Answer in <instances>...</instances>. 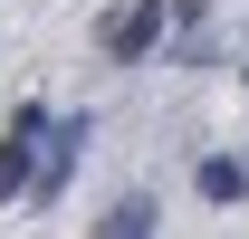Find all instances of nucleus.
<instances>
[{"mask_svg":"<svg viewBox=\"0 0 249 239\" xmlns=\"http://www.w3.org/2000/svg\"><path fill=\"white\" fill-rule=\"evenodd\" d=\"M154 38H163V0H134V10L106 19V58H144Z\"/></svg>","mask_w":249,"mask_h":239,"instance_id":"obj_1","label":"nucleus"},{"mask_svg":"<svg viewBox=\"0 0 249 239\" xmlns=\"http://www.w3.org/2000/svg\"><path fill=\"white\" fill-rule=\"evenodd\" d=\"M38 124H48V115H38V105H19V115H10V144H0V201H19V191H29V134H38Z\"/></svg>","mask_w":249,"mask_h":239,"instance_id":"obj_2","label":"nucleus"},{"mask_svg":"<svg viewBox=\"0 0 249 239\" xmlns=\"http://www.w3.org/2000/svg\"><path fill=\"white\" fill-rule=\"evenodd\" d=\"M96 239H154V201L134 191V201H115L106 220H96Z\"/></svg>","mask_w":249,"mask_h":239,"instance_id":"obj_3","label":"nucleus"},{"mask_svg":"<svg viewBox=\"0 0 249 239\" xmlns=\"http://www.w3.org/2000/svg\"><path fill=\"white\" fill-rule=\"evenodd\" d=\"M192 191H201V201H240L249 182H240V163H230V153H211V163L192 172Z\"/></svg>","mask_w":249,"mask_h":239,"instance_id":"obj_4","label":"nucleus"}]
</instances>
